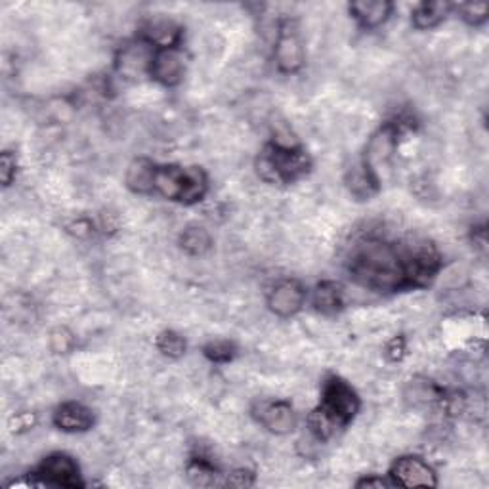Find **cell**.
<instances>
[{"instance_id": "cell-1", "label": "cell", "mask_w": 489, "mask_h": 489, "mask_svg": "<svg viewBox=\"0 0 489 489\" xmlns=\"http://www.w3.org/2000/svg\"><path fill=\"white\" fill-rule=\"evenodd\" d=\"M348 274L353 283L367 291L396 293L408 289L401 245L379 238H367L352 247Z\"/></svg>"}, {"instance_id": "cell-2", "label": "cell", "mask_w": 489, "mask_h": 489, "mask_svg": "<svg viewBox=\"0 0 489 489\" xmlns=\"http://www.w3.org/2000/svg\"><path fill=\"white\" fill-rule=\"evenodd\" d=\"M207 192L209 176L201 166L157 165L154 193L182 205H195Z\"/></svg>"}, {"instance_id": "cell-3", "label": "cell", "mask_w": 489, "mask_h": 489, "mask_svg": "<svg viewBox=\"0 0 489 489\" xmlns=\"http://www.w3.org/2000/svg\"><path fill=\"white\" fill-rule=\"evenodd\" d=\"M312 159L302 146L285 147L269 142L257 159V173L268 183H293L306 176Z\"/></svg>"}, {"instance_id": "cell-4", "label": "cell", "mask_w": 489, "mask_h": 489, "mask_svg": "<svg viewBox=\"0 0 489 489\" xmlns=\"http://www.w3.org/2000/svg\"><path fill=\"white\" fill-rule=\"evenodd\" d=\"M319 409H322L333 423L341 428L348 427L353 417L360 413L362 401L356 390L341 377H329L322 388V401H319Z\"/></svg>"}, {"instance_id": "cell-5", "label": "cell", "mask_w": 489, "mask_h": 489, "mask_svg": "<svg viewBox=\"0 0 489 489\" xmlns=\"http://www.w3.org/2000/svg\"><path fill=\"white\" fill-rule=\"evenodd\" d=\"M403 264H406L408 289L427 287L442 268V257L428 241H408L401 245Z\"/></svg>"}, {"instance_id": "cell-6", "label": "cell", "mask_w": 489, "mask_h": 489, "mask_svg": "<svg viewBox=\"0 0 489 489\" xmlns=\"http://www.w3.org/2000/svg\"><path fill=\"white\" fill-rule=\"evenodd\" d=\"M398 136H400V125L386 123L369 138L365 146L362 165L379 183H381V171L388 166V163H390L394 151L398 147Z\"/></svg>"}, {"instance_id": "cell-7", "label": "cell", "mask_w": 489, "mask_h": 489, "mask_svg": "<svg viewBox=\"0 0 489 489\" xmlns=\"http://www.w3.org/2000/svg\"><path fill=\"white\" fill-rule=\"evenodd\" d=\"M42 485L54 487H82V476L77 461L67 453H52L42 459V463L33 472Z\"/></svg>"}, {"instance_id": "cell-8", "label": "cell", "mask_w": 489, "mask_h": 489, "mask_svg": "<svg viewBox=\"0 0 489 489\" xmlns=\"http://www.w3.org/2000/svg\"><path fill=\"white\" fill-rule=\"evenodd\" d=\"M274 60H276L277 70L285 75L298 73L302 67H305V61H306L305 46H302L295 24L289 20L279 25L276 48H274Z\"/></svg>"}, {"instance_id": "cell-9", "label": "cell", "mask_w": 489, "mask_h": 489, "mask_svg": "<svg viewBox=\"0 0 489 489\" xmlns=\"http://www.w3.org/2000/svg\"><path fill=\"white\" fill-rule=\"evenodd\" d=\"M388 478H390L392 485L401 487H436L437 478L434 468L423 459L417 457V455H406V457H400L394 461L388 472Z\"/></svg>"}, {"instance_id": "cell-10", "label": "cell", "mask_w": 489, "mask_h": 489, "mask_svg": "<svg viewBox=\"0 0 489 489\" xmlns=\"http://www.w3.org/2000/svg\"><path fill=\"white\" fill-rule=\"evenodd\" d=\"M306 289L296 279H283L268 295V308L277 317H293L306 305Z\"/></svg>"}, {"instance_id": "cell-11", "label": "cell", "mask_w": 489, "mask_h": 489, "mask_svg": "<svg viewBox=\"0 0 489 489\" xmlns=\"http://www.w3.org/2000/svg\"><path fill=\"white\" fill-rule=\"evenodd\" d=\"M185 75V58L180 46L159 48L155 50L154 61H151L149 77L157 80L163 87H178Z\"/></svg>"}, {"instance_id": "cell-12", "label": "cell", "mask_w": 489, "mask_h": 489, "mask_svg": "<svg viewBox=\"0 0 489 489\" xmlns=\"http://www.w3.org/2000/svg\"><path fill=\"white\" fill-rule=\"evenodd\" d=\"M155 50H157L155 46H151L142 37L136 42L127 44L121 50V54L117 56V63H115L117 71L127 79H138L142 75H149Z\"/></svg>"}, {"instance_id": "cell-13", "label": "cell", "mask_w": 489, "mask_h": 489, "mask_svg": "<svg viewBox=\"0 0 489 489\" xmlns=\"http://www.w3.org/2000/svg\"><path fill=\"white\" fill-rule=\"evenodd\" d=\"M259 423L276 436H287L296 428L298 417L289 401H269L262 403L259 413Z\"/></svg>"}, {"instance_id": "cell-14", "label": "cell", "mask_w": 489, "mask_h": 489, "mask_svg": "<svg viewBox=\"0 0 489 489\" xmlns=\"http://www.w3.org/2000/svg\"><path fill=\"white\" fill-rule=\"evenodd\" d=\"M52 423L61 432L79 434V432H89L96 423V417L92 409L84 406V403L65 401L54 411Z\"/></svg>"}, {"instance_id": "cell-15", "label": "cell", "mask_w": 489, "mask_h": 489, "mask_svg": "<svg viewBox=\"0 0 489 489\" xmlns=\"http://www.w3.org/2000/svg\"><path fill=\"white\" fill-rule=\"evenodd\" d=\"M352 18L363 29H377L388 22L394 10L392 3L386 0H362V3H352L348 6Z\"/></svg>"}, {"instance_id": "cell-16", "label": "cell", "mask_w": 489, "mask_h": 489, "mask_svg": "<svg viewBox=\"0 0 489 489\" xmlns=\"http://www.w3.org/2000/svg\"><path fill=\"white\" fill-rule=\"evenodd\" d=\"M155 173H157V163L146 157L134 159L127 168V176H125L127 188L132 193L151 195L154 193V185H155Z\"/></svg>"}, {"instance_id": "cell-17", "label": "cell", "mask_w": 489, "mask_h": 489, "mask_svg": "<svg viewBox=\"0 0 489 489\" xmlns=\"http://www.w3.org/2000/svg\"><path fill=\"white\" fill-rule=\"evenodd\" d=\"M142 39L147 41L151 46L159 48H174L180 44L182 39V29L166 18H159L149 22L142 33Z\"/></svg>"}, {"instance_id": "cell-18", "label": "cell", "mask_w": 489, "mask_h": 489, "mask_svg": "<svg viewBox=\"0 0 489 489\" xmlns=\"http://www.w3.org/2000/svg\"><path fill=\"white\" fill-rule=\"evenodd\" d=\"M312 305L317 312L322 314H336L344 306L343 289L334 281H322L315 285L312 291Z\"/></svg>"}, {"instance_id": "cell-19", "label": "cell", "mask_w": 489, "mask_h": 489, "mask_svg": "<svg viewBox=\"0 0 489 489\" xmlns=\"http://www.w3.org/2000/svg\"><path fill=\"white\" fill-rule=\"evenodd\" d=\"M453 12V5L449 3H423L413 10L411 24L418 31H428L446 22L447 15Z\"/></svg>"}, {"instance_id": "cell-20", "label": "cell", "mask_w": 489, "mask_h": 489, "mask_svg": "<svg viewBox=\"0 0 489 489\" xmlns=\"http://www.w3.org/2000/svg\"><path fill=\"white\" fill-rule=\"evenodd\" d=\"M180 247L192 257H203L212 247V238L205 228L188 226L180 233Z\"/></svg>"}, {"instance_id": "cell-21", "label": "cell", "mask_w": 489, "mask_h": 489, "mask_svg": "<svg viewBox=\"0 0 489 489\" xmlns=\"http://www.w3.org/2000/svg\"><path fill=\"white\" fill-rule=\"evenodd\" d=\"M218 476L221 475H218L216 466L211 461H207L205 457H193L188 463V478L193 485H199V487L214 485Z\"/></svg>"}, {"instance_id": "cell-22", "label": "cell", "mask_w": 489, "mask_h": 489, "mask_svg": "<svg viewBox=\"0 0 489 489\" xmlns=\"http://www.w3.org/2000/svg\"><path fill=\"white\" fill-rule=\"evenodd\" d=\"M155 346L163 353V356L173 358V360L182 358L185 353V350H188V344H185L183 336L180 333H174V331H163L157 336Z\"/></svg>"}, {"instance_id": "cell-23", "label": "cell", "mask_w": 489, "mask_h": 489, "mask_svg": "<svg viewBox=\"0 0 489 489\" xmlns=\"http://www.w3.org/2000/svg\"><path fill=\"white\" fill-rule=\"evenodd\" d=\"M203 353L214 363H228L235 356V344L230 341H212L203 348Z\"/></svg>"}, {"instance_id": "cell-24", "label": "cell", "mask_w": 489, "mask_h": 489, "mask_svg": "<svg viewBox=\"0 0 489 489\" xmlns=\"http://www.w3.org/2000/svg\"><path fill=\"white\" fill-rule=\"evenodd\" d=\"M453 10L457 12L461 18L470 25L485 24L487 15H489V6L484 5V3H480V5H459V6H453Z\"/></svg>"}, {"instance_id": "cell-25", "label": "cell", "mask_w": 489, "mask_h": 489, "mask_svg": "<svg viewBox=\"0 0 489 489\" xmlns=\"http://www.w3.org/2000/svg\"><path fill=\"white\" fill-rule=\"evenodd\" d=\"M15 171H18V163H15V155L12 151H5L3 157H0V178H3V185L8 188V185L15 178Z\"/></svg>"}, {"instance_id": "cell-26", "label": "cell", "mask_w": 489, "mask_h": 489, "mask_svg": "<svg viewBox=\"0 0 489 489\" xmlns=\"http://www.w3.org/2000/svg\"><path fill=\"white\" fill-rule=\"evenodd\" d=\"M226 484L228 485H233V487L255 485V475H252V472L247 470V468H238V470H233L231 475H228Z\"/></svg>"}, {"instance_id": "cell-27", "label": "cell", "mask_w": 489, "mask_h": 489, "mask_svg": "<svg viewBox=\"0 0 489 489\" xmlns=\"http://www.w3.org/2000/svg\"><path fill=\"white\" fill-rule=\"evenodd\" d=\"M356 487H394L390 478H382V476H367L356 482Z\"/></svg>"}, {"instance_id": "cell-28", "label": "cell", "mask_w": 489, "mask_h": 489, "mask_svg": "<svg viewBox=\"0 0 489 489\" xmlns=\"http://www.w3.org/2000/svg\"><path fill=\"white\" fill-rule=\"evenodd\" d=\"M403 352H406V348H403V339H394L390 344H388V356H390V360L394 362L403 358Z\"/></svg>"}]
</instances>
